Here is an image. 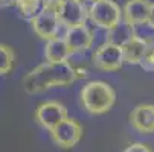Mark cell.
Returning <instances> with one entry per match:
<instances>
[{"label": "cell", "mask_w": 154, "mask_h": 152, "mask_svg": "<svg viewBox=\"0 0 154 152\" xmlns=\"http://www.w3.org/2000/svg\"><path fill=\"white\" fill-rule=\"evenodd\" d=\"M69 117L67 114V108L63 103L57 100H48L43 102L37 106L35 110V122L41 126L48 129L51 133L55 126H58L61 122H64Z\"/></svg>", "instance_id": "cell-5"}, {"label": "cell", "mask_w": 154, "mask_h": 152, "mask_svg": "<svg viewBox=\"0 0 154 152\" xmlns=\"http://www.w3.org/2000/svg\"><path fill=\"white\" fill-rule=\"evenodd\" d=\"M92 62L98 70L116 72V70L122 69V66L125 64L122 47L118 44H113V43L105 41L104 44H101L95 50V53L92 56Z\"/></svg>", "instance_id": "cell-4"}, {"label": "cell", "mask_w": 154, "mask_h": 152, "mask_svg": "<svg viewBox=\"0 0 154 152\" xmlns=\"http://www.w3.org/2000/svg\"><path fill=\"white\" fill-rule=\"evenodd\" d=\"M79 99L89 114L101 116L112 110L116 102V93L113 87L104 81H90L81 88Z\"/></svg>", "instance_id": "cell-2"}, {"label": "cell", "mask_w": 154, "mask_h": 152, "mask_svg": "<svg viewBox=\"0 0 154 152\" xmlns=\"http://www.w3.org/2000/svg\"><path fill=\"white\" fill-rule=\"evenodd\" d=\"M31 26L32 31L45 41H49L55 37H58L61 21L58 18L57 11L52 9H45L43 8L37 15L31 18Z\"/></svg>", "instance_id": "cell-8"}, {"label": "cell", "mask_w": 154, "mask_h": 152, "mask_svg": "<svg viewBox=\"0 0 154 152\" xmlns=\"http://www.w3.org/2000/svg\"><path fill=\"white\" fill-rule=\"evenodd\" d=\"M15 61L14 50L6 46V44H0V75H6L12 70Z\"/></svg>", "instance_id": "cell-16"}, {"label": "cell", "mask_w": 154, "mask_h": 152, "mask_svg": "<svg viewBox=\"0 0 154 152\" xmlns=\"http://www.w3.org/2000/svg\"><path fill=\"white\" fill-rule=\"evenodd\" d=\"M148 43L149 40L139 37L137 34L134 37H131L127 43L121 46L122 53H124V61L125 64H131V66H139L146 49H148Z\"/></svg>", "instance_id": "cell-12"}, {"label": "cell", "mask_w": 154, "mask_h": 152, "mask_svg": "<svg viewBox=\"0 0 154 152\" xmlns=\"http://www.w3.org/2000/svg\"><path fill=\"white\" fill-rule=\"evenodd\" d=\"M70 56V50L67 47L64 37H55L45 44V58L48 62H64Z\"/></svg>", "instance_id": "cell-13"}, {"label": "cell", "mask_w": 154, "mask_h": 152, "mask_svg": "<svg viewBox=\"0 0 154 152\" xmlns=\"http://www.w3.org/2000/svg\"><path fill=\"white\" fill-rule=\"evenodd\" d=\"M139 66L143 70H146V72H154V41L149 40L148 49H146V52H145V55H143Z\"/></svg>", "instance_id": "cell-17"}, {"label": "cell", "mask_w": 154, "mask_h": 152, "mask_svg": "<svg viewBox=\"0 0 154 152\" xmlns=\"http://www.w3.org/2000/svg\"><path fill=\"white\" fill-rule=\"evenodd\" d=\"M134 35H136L134 26H131L125 20H122L121 23H118L115 28L107 31V41L113 43V44H118V46H122L124 43H127L131 37H134Z\"/></svg>", "instance_id": "cell-14"}, {"label": "cell", "mask_w": 154, "mask_h": 152, "mask_svg": "<svg viewBox=\"0 0 154 152\" xmlns=\"http://www.w3.org/2000/svg\"><path fill=\"white\" fill-rule=\"evenodd\" d=\"M89 20L95 26L110 31L124 20L122 8L113 0H96L89 6Z\"/></svg>", "instance_id": "cell-3"}, {"label": "cell", "mask_w": 154, "mask_h": 152, "mask_svg": "<svg viewBox=\"0 0 154 152\" xmlns=\"http://www.w3.org/2000/svg\"><path fill=\"white\" fill-rule=\"evenodd\" d=\"M130 125L142 134L154 133V105L140 103L130 114Z\"/></svg>", "instance_id": "cell-11"}, {"label": "cell", "mask_w": 154, "mask_h": 152, "mask_svg": "<svg viewBox=\"0 0 154 152\" xmlns=\"http://www.w3.org/2000/svg\"><path fill=\"white\" fill-rule=\"evenodd\" d=\"M61 25L69 29L79 25H85L89 18V8L82 0H63V3L57 9Z\"/></svg>", "instance_id": "cell-6"}, {"label": "cell", "mask_w": 154, "mask_h": 152, "mask_svg": "<svg viewBox=\"0 0 154 152\" xmlns=\"http://www.w3.org/2000/svg\"><path fill=\"white\" fill-rule=\"evenodd\" d=\"M64 40L67 43L70 55H75V53H81V52H85L90 49L92 43H93V35L90 29L87 28V25H79L75 28L66 29Z\"/></svg>", "instance_id": "cell-9"}, {"label": "cell", "mask_w": 154, "mask_h": 152, "mask_svg": "<svg viewBox=\"0 0 154 152\" xmlns=\"http://www.w3.org/2000/svg\"><path fill=\"white\" fill-rule=\"evenodd\" d=\"M61 3H63V0H41L43 8L45 9H52V11H57Z\"/></svg>", "instance_id": "cell-19"}, {"label": "cell", "mask_w": 154, "mask_h": 152, "mask_svg": "<svg viewBox=\"0 0 154 152\" xmlns=\"http://www.w3.org/2000/svg\"><path fill=\"white\" fill-rule=\"evenodd\" d=\"M81 137H82V126L79 125V122L70 117H67L51 131L52 142L61 149L73 148L81 140Z\"/></svg>", "instance_id": "cell-7"}, {"label": "cell", "mask_w": 154, "mask_h": 152, "mask_svg": "<svg viewBox=\"0 0 154 152\" xmlns=\"http://www.w3.org/2000/svg\"><path fill=\"white\" fill-rule=\"evenodd\" d=\"M151 29H154V3H151V12H149V18H148V23H146Z\"/></svg>", "instance_id": "cell-20"}, {"label": "cell", "mask_w": 154, "mask_h": 152, "mask_svg": "<svg viewBox=\"0 0 154 152\" xmlns=\"http://www.w3.org/2000/svg\"><path fill=\"white\" fill-rule=\"evenodd\" d=\"M15 5H17L20 14L29 20L43 9L41 0H15Z\"/></svg>", "instance_id": "cell-15"}, {"label": "cell", "mask_w": 154, "mask_h": 152, "mask_svg": "<svg viewBox=\"0 0 154 152\" xmlns=\"http://www.w3.org/2000/svg\"><path fill=\"white\" fill-rule=\"evenodd\" d=\"M124 152H152V149L145 143H131L124 149Z\"/></svg>", "instance_id": "cell-18"}, {"label": "cell", "mask_w": 154, "mask_h": 152, "mask_svg": "<svg viewBox=\"0 0 154 152\" xmlns=\"http://www.w3.org/2000/svg\"><path fill=\"white\" fill-rule=\"evenodd\" d=\"M2 3H3V0H0V5H2Z\"/></svg>", "instance_id": "cell-21"}, {"label": "cell", "mask_w": 154, "mask_h": 152, "mask_svg": "<svg viewBox=\"0 0 154 152\" xmlns=\"http://www.w3.org/2000/svg\"><path fill=\"white\" fill-rule=\"evenodd\" d=\"M151 12V2L149 0H127L122 8L124 20L131 26L146 25Z\"/></svg>", "instance_id": "cell-10"}, {"label": "cell", "mask_w": 154, "mask_h": 152, "mask_svg": "<svg viewBox=\"0 0 154 152\" xmlns=\"http://www.w3.org/2000/svg\"><path fill=\"white\" fill-rule=\"evenodd\" d=\"M78 79V72L69 61L43 62L25 75L21 85L28 94H38L57 87H69Z\"/></svg>", "instance_id": "cell-1"}, {"label": "cell", "mask_w": 154, "mask_h": 152, "mask_svg": "<svg viewBox=\"0 0 154 152\" xmlns=\"http://www.w3.org/2000/svg\"><path fill=\"white\" fill-rule=\"evenodd\" d=\"M92 2H96V0H92Z\"/></svg>", "instance_id": "cell-22"}]
</instances>
